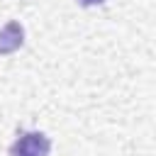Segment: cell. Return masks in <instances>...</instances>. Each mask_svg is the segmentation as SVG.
<instances>
[{
	"label": "cell",
	"mask_w": 156,
	"mask_h": 156,
	"mask_svg": "<svg viewBox=\"0 0 156 156\" xmlns=\"http://www.w3.org/2000/svg\"><path fill=\"white\" fill-rule=\"evenodd\" d=\"M22 44H24V29H22V24L15 22V20L7 22V24L0 29V56L17 51Z\"/></svg>",
	"instance_id": "cell-2"
},
{
	"label": "cell",
	"mask_w": 156,
	"mask_h": 156,
	"mask_svg": "<svg viewBox=\"0 0 156 156\" xmlns=\"http://www.w3.org/2000/svg\"><path fill=\"white\" fill-rule=\"evenodd\" d=\"M78 2H80L83 7H93V5H102L105 0H78Z\"/></svg>",
	"instance_id": "cell-3"
},
{
	"label": "cell",
	"mask_w": 156,
	"mask_h": 156,
	"mask_svg": "<svg viewBox=\"0 0 156 156\" xmlns=\"http://www.w3.org/2000/svg\"><path fill=\"white\" fill-rule=\"evenodd\" d=\"M51 139L44 132H24L10 146V156H49Z\"/></svg>",
	"instance_id": "cell-1"
}]
</instances>
